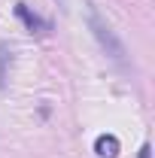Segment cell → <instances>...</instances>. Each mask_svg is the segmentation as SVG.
<instances>
[{
    "mask_svg": "<svg viewBox=\"0 0 155 158\" xmlns=\"http://www.w3.org/2000/svg\"><path fill=\"white\" fill-rule=\"evenodd\" d=\"M85 21H88V31H91V37H94V43L100 46V52L107 55L110 61H116V64H122L125 67V43L116 37V31H113V24L100 15V9H97L91 0H85Z\"/></svg>",
    "mask_w": 155,
    "mask_h": 158,
    "instance_id": "cell-1",
    "label": "cell"
},
{
    "mask_svg": "<svg viewBox=\"0 0 155 158\" xmlns=\"http://www.w3.org/2000/svg\"><path fill=\"white\" fill-rule=\"evenodd\" d=\"M15 12H19V19L27 24V31H31V34H49V31H52V24H49V21H43L37 12H31L24 3H19V6H15Z\"/></svg>",
    "mask_w": 155,
    "mask_h": 158,
    "instance_id": "cell-2",
    "label": "cell"
},
{
    "mask_svg": "<svg viewBox=\"0 0 155 158\" xmlns=\"http://www.w3.org/2000/svg\"><path fill=\"white\" fill-rule=\"evenodd\" d=\"M94 152L100 158H116L119 155V137L116 134H100L94 140Z\"/></svg>",
    "mask_w": 155,
    "mask_h": 158,
    "instance_id": "cell-3",
    "label": "cell"
},
{
    "mask_svg": "<svg viewBox=\"0 0 155 158\" xmlns=\"http://www.w3.org/2000/svg\"><path fill=\"white\" fill-rule=\"evenodd\" d=\"M9 64H12V49H9V43H0V88L9 79Z\"/></svg>",
    "mask_w": 155,
    "mask_h": 158,
    "instance_id": "cell-4",
    "label": "cell"
},
{
    "mask_svg": "<svg viewBox=\"0 0 155 158\" xmlns=\"http://www.w3.org/2000/svg\"><path fill=\"white\" fill-rule=\"evenodd\" d=\"M140 158H152V146H149V143H143V149H140Z\"/></svg>",
    "mask_w": 155,
    "mask_h": 158,
    "instance_id": "cell-5",
    "label": "cell"
}]
</instances>
